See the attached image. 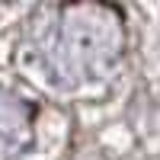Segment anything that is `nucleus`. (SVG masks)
Returning a JSON list of instances; mask_svg holds the SVG:
<instances>
[{"instance_id":"nucleus-1","label":"nucleus","mask_w":160,"mask_h":160,"mask_svg":"<svg viewBox=\"0 0 160 160\" xmlns=\"http://www.w3.org/2000/svg\"><path fill=\"white\" fill-rule=\"evenodd\" d=\"M125 48V29L112 7L74 3L61 10L58 38L51 48V71L64 83L106 77Z\"/></svg>"},{"instance_id":"nucleus-2","label":"nucleus","mask_w":160,"mask_h":160,"mask_svg":"<svg viewBox=\"0 0 160 160\" xmlns=\"http://www.w3.org/2000/svg\"><path fill=\"white\" fill-rule=\"evenodd\" d=\"M29 125H32V112L22 99L13 96H0V144L10 151H19L29 144Z\"/></svg>"}]
</instances>
